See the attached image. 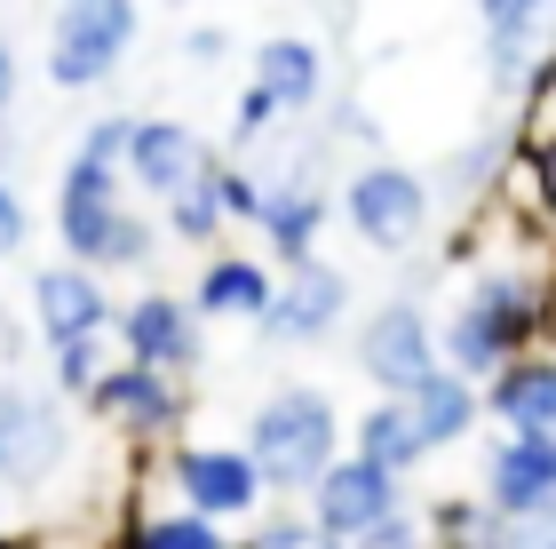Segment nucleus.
Returning <instances> with one entry per match:
<instances>
[{"mask_svg":"<svg viewBox=\"0 0 556 549\" xmlns=\"http://www.w3.org/2000/svg\"><path fill=\"white\" fill-rule=\"evenodd\" d=\"M548 311H556V295L541 287V271L485 263V271L469 279V295L453 303V319L438 327V366L485 390L501 366L525 359V351L548 335Z\"/></svg>","mask_w":556,"mask_h":549,"instance_id":"1","label":"nucleus"},{"mask_svg":"<svg viewBox=\"0 0 556 549\" xmlns=\"http://www.w3.org/2000/svg\"><path fill=\"white\" fill-rule=\"evenodd\" d=\"M342 431L350 414L326 398L318 383H287L270 390L255 414H247V462H255L263 494H278V502H302L326 470L342 462Z\"/></svg>","mask_w":556,"mask_h":549,"instance_id":"2","label":"nucleus"},{"mask_svg":"<svg viewBox=\"0 0 556 549\" xmlns=\"http://www.w3.org/2000/svg\"><path fill=\"white\" fill-rule=\"evenodd\" d=\"M143 33V0H56V16H48V88L64 96H88L104 88L119 64H128V48Z\"/></svg>","mask_w":556,"mask_h":549,"instance_id":"3","label":"nucleus"},{"mask_svg":"<svg viewBox=\"0 0 556 549\" xmlns=\"http://www.w3.org/2000/svg\"><path fill=\"white\" fill-rule=\"evenodd\" d=\"M334 208L366 255H414L429 239V184L406 160H358L334 184Z\"/></svg>","mask_w":556,"mask_h":549,"instance_id":"4","label":"nucleus"},{"mask_svg":"<svg viewBox=\"0 0 556 549\" xmlns=\"http://www.w3.org/2000/svg\"><path fill=\"white\" fill-rule=\"evenodd\" d=\"M326 136L294 144L287 167L263 176V208H255V232H263V263L270 271H294L318 255V232H326V208H334V184H326Z\"/></svg>","mask_w":556,"mask_h":549,"instance_id":"5","label":"nucleus"},{"mask_svg":"<svg viewBox=\"0 0 556 549\" xmlns=\"http://www.w3.org/2000/svg\"><path fill=\"white\" fill-rule=\"evenodd\" d=\"M72 454V414L40 383H0V494H40Z\"/></svg>","mask_w":556,"mask_h":549,"instance_id":"6","label":"nucleus"},{"mask_svg":"<svg viewBox=\"0 0 556 549\" xmlns=\"http://www.w3.org/2000/svg\"><path fill=\"white\" fill-rule=\"evenodd\" d=\"M160 478L175 494V510H199V517H215V526H255L263 502H270L255 462H247V446H191V438H175Z\"/></svg>","mask_w":556,"mask_h":549,"instance_id":"7","label":"nucleus"},{"mask_svg":"<svg viewBox=\"0 0 556 549\" xmlns=\"http://www.w3.org/2000/svg\"><path fill=\"white\" fill-rule=\"evenodd\" d=\"M350 359L374 383V398H414L429 374H438V327L414 295H390V303L366 311V327L350 335Z\"/></svg>","mask_w":556,"mask_h":549,"instance_id":"8","label":"nucleus"},{"mask_svg":"<svg viewBox=\"0 0 556 549\" xmlns=\"http://www.w3.org/2000/svg\"><path fill=\"white\" fill-rule=\"evenodd\" d=\"M112 335H119V359H128V366L175 374V383H191V374L207 366V319H199L191 295H175V287L128 295L119 319H112Z\"/></svg>","mask_w":556,"mask_h":549,"instance_id":"9","label":"nucleus"},{"mask_svg":"<svg viewBox=\"0 0 556 549\" xmlns=\"http://www.w3.org/2000/svg\"><path fill=\"white\" fill-rule=\"evenodd\" d=\"M80 407L104 422L112 438H128V446H175L184 422H191L184 383H175V374H151V366H128V359H112L104 374H96V390L80 398Z\"/></svg>","mask_w":556,"mask_h":549,"instance_id":"10","label":"nucleus"},{"mask_svg":"<svg viewBox=\"0 0 556 549\" xmlns=\"http://www.w3.org/2000/svg\"><path fill=\"white\" fill-rule=\"evenodd\" d=\"M397 510H406V478H390V470H374L358 454H342L311 494H302V517L318 526L326 549L358 541L366 526H382V517H397Z\"/></svg>","mask_w":556,"mask_h":549,"instance_id":"11","label":"nucleus"},{"mask_svg":"<svg viewBox=\"0 0 556 549\" xmlns=\"http://www.w3.org/2000/svg\"><path fill=\"white\" fill-rule=\"evenodd\" d=\"M24 319H33V342H80V335H112V279L104 271H88V263H48L33 271V287H24Z\"/></svg>","mask_w":556,"mask_h":549,"instance_id":"12","label":"nucleus"},{"mask_svg":"<svg viewBox=\"0 0 556 549\" xmlns=\"http://www.w3.org/2000/svg\"><path fill=\"white\" fill-rule=\"evenodd\" d=\"M342 311H350V279L326 255L311 263H294V271H278V295H270V311H263V342L270 351H302V342H318V335H334L342 327Z\"/></svg>","mask_w":556,"mask_h":549,"instance_id":"13","label":"nucleus"},{"mask_svg":"<svg viewBox=\"0 0 556 549\" xmlns=\"http://www.w3.org/2000/svg\"><path fill=\"white\" fill-rule=\"evenodd\" d=\"M477 502L501 517H556V438H517L501 431L477 470Z\"/></svg>","mask_w":556,"mask_h":549,"instance_id":"14","label":"nucleus"},{"mask_svg":"<svg viewBox=\"0 0 556 549\" xmlns=\"http://www.w3.org/2000/svg\"><path fill=\"white\" fill-rule=\"evenodd\" d=\"M199 167H207V144H199L191 120L136 112V128H128V160H119V184L143 191L151 208H160V199H167V191H184Z\"/></svg>","mask_w":556,"mask_h":549,"instance_id":"15","label":"nucleus"},{"mask_svg":"<svg viewBox=\"0 0 556 549\" xmlns=\"http://www.w3.org/2000/svg\"><path fill=\"white\" fill-rule=\"evenodd\" d=\"M119 208H128V184H119L112 167L64 160V176H56V247H64V263H88L96 271Z\"/></svg>","mask_w":556,"mask_h":549,"instance_id":"16","label":"nucleus"},{"mask_svg":"<svg viewBox=\"0 0 556 549\" xmlns=\"http://www.w3.org/2000/svg\"><path fill=\"white\" fill-rule=\"evenodd\" d=\"M270 295H278V271L263 255H247V247H215V255L199 263V279H191V311L207 319V327H263Z\"/></svg>","mask_w":556,"mask_h":549,"instance_id":"17","label":"nucleus"},{"mask_svg":"<svg viewBox=\"0 0 556 549\" xmlns=\"http://www.w3.org/2000/svg\"><path fill=\"white\" fill-rule=\"evenodd\" d=\"M247 88H263L278 120H311L326 104V48L311 33H270V40H255V72H247Z\"/></svg>","mask_w":556,"mask_h":549,"instance_id":"18","label":"nucleus"},{"mask_svg":"<svg viewBox=\"0 0 556 549\" xmlns=\"http://www.w3.org/2000/svg\"><path fill=\"white\" fill-rule=\"evenodd\" d=\"M477 398H485V414L501 422V431H517V438H556V359H548V351L509 359Z\"/></svg>","mask_w":556,"mask_h":549,"instance_id":"19","label":"nucleus"},{"mask_svg":"<svg viewBox=\"0 0 556 549\" xmlns=\"http://www.w3.org/2000/svg\"><path fill=\"white\" fill-rule=\"evenodd\" d=\"M342 454H358V462H374V470H390V478H414V470L429 462V454H421L414 414H406V398H374L366 414H350Z\"/></svg>","mask_w":556,"mask_h":549,"instance_id":"20","label":"nucleus"},{"mask_svg":"<svg viewBox=\"0 0 556 549\" xmlns=\"http://www.w3.org/2000/svg\"><path fill=\"white\" fill-rule=\"evenodd\" d=\"M414 431H421V454H445V446H462L477 431V414H485V398H477V383H462V374H429V383L406 398Z\"/></svg>","mask_w":556,"mask_h":549,"instance_id":"21","label":"nucleus"},{"mask_svg":"<svg viewBox=\"0 0 556 549\" xmlns=\"http://www.w3.org/2000/svg\"><path fill=\"white\" fill-rule=\"evenodd\" d=\"M207 160H215V152H207ZM151 223H160V239H175V247H199V255H215V247H223V232H231V223H223V208H215L207 167H199V176H191L184 191H167Z\"/></svg>","mask_w":556,"mask_h":549,"instance_id":"22","label":"nucleus"},{"mask_svg":"<svg viewBox=\"0 0 556 549\" xmlns=\"http://www.w3.org/2000/svg\"><path fill=\"white\" fill-rule=\"evenodd\" d=\"M119 549H231V526H215V517H199V510H151L128 526V541Z\"/></svg>","mask_w":556,"mask_h":549,"instance_id":"23","label":"nucleus"},{"mask_svg":"<svg viewBox=\"0 0 556 549\" xmlns=\"http://www.w3.org/2000/svg\"><path fill=\"white\" fill-rule=\"evenodd\" d=\"M501 176H509V136H501V128H485V136H469L462 152L445 160V176H438V184H445L453 199H485Z\"/></svg>","mask_w":556,"mask_h":549,"instance_id":"24","label":"nucleus"},{"mask_svg":"<svg viewBox=\"0 0 556 549\" xmlns=\"http://www.w3.org/2000/svg\"><path fill=\"white\" fill-rule=\"evenodd\" d=\"M112 366V335H80V342H56L48 351V390L64 398V407H80V398L96 390V374Z\"/></svg>","mask_w":556,"mask_h":549,"instance_id":"25","label":"nucleus"},{"mask_svg":"<svg viewBox=\"0 0 556 549\" xmlns=\"http://www.w3.org/2000/svg\"><path fill=\"white\" fill-rule=\"evenodd\" d=\"M151 263H160V223L128 199V208L112 215V239H104V255H96V271L112 279V271H151Z\"/></svg>","mask_w":556,"mask_h":549,"instance_id":"26","label":"nucleus"},{"mask_svg":"<svg viewBox=\"0 0 556 549\" xmlns=\"http://www.w3.org/2000/svg\"><path fill=\"white\" fill-rule=\"evenodd\" d=\"M207 184H215V208H223V223H255V208H263V176L255 167H239V160H207Z\"/></svg>","mask_w":556,"mask_h":549,"instance_id":"27","label":"nucleus"},{"mask_svg":"<svg viewBox=\"0 0 556 549\" xmlns=\"http://www.w3.org/2000/svg\"><path fill=\"white\" fill-rule=\"evenodd\" d=\"M128 128H136V112H96L80 128V144H72V160L112 167V176H119V160H128Z\"/></svg>","mask_w":556,"mask_h":549,"instance_id":"28","label":"nucleus"},{"mask_svg":"<svg viewBox=\"0 0 556 549\" xmlns=\"http://www.w3.org/2000/svg\"><path fill=\"white\" fill-rule=\"evenodd\" d=\"M247 541H255V549H326V541H318V526L302 517V502H278V510H263Z\"/></svg>","mask_w":556,"mask_h":549,"instance_id":"29","label":"nucleus"},{"mask_svg":"<svg viewBox=\"0 0 556 549\" xmlns=\"http://www.w3.org/2000/svg\"><path fill=\"white\" fill-rule=\"evenodd\" d=\"M24 239H33V199H24L9 176H0V263L24 255Z\"/></svg>","mask_w":556,"mask_h":549,"instance_id":"30","label":"nucleus"},{"mask_svg":"<svg viewBox=\"0 0 556 549\" xmlns=\"http://www.w3.org/2000/svg\"><path fill=\"white\" fill-rule=\"evenodd\" d=\"M342 549H429V534H421V517H414V510H397V517L366 526L358 541H342Z\"/></svg>","mask_w":556,"mask_h":549,"instance_id":"31","label":"nucleus"},{"mask_svg":"<svg viewBox=\"0 0 556 549\" xmlns=\"http://www.w3.org/2000/svg\"><path fill=\"white\" fill-rule=\"evenodd\" d=\"M270 128H278L270 96H263V88H239V104H231V144H263Z\"/></svg>","mask_w":556,"mask_h":549,"instance_id":"32","label":"nucleus"},{"mask_svg":"<svg viewBox=\"0 0 556 549\" xmlns=\"http://www.w3.org/2000/svg\"><path fill=\"white\" fill-rule=\"evenodd\" d=\"M184 64H223L231 57V24H215V16H199V24H184Z\"/></svg>","mask_w":556,"mask_h":549,"instance_id":"33","label":"nucleus"},{"mask_svg":"<svg viewBox=\"0 0 556 549\" xmlns=\"http://www.w3.org/2000/svg\"><path fill=\"white\" fill-rule=\"evenodd\" d=\"M525 167H533V184H541L548 215H556V128H541V136H533V160H525Z\"/></svg>","mask_w":556,"mask_h":549,"instance_id":"34","label":"nucleus"},{"mask_svg":"<svg viewBox=\"0 0 556 549\" xmlns=\"http://www.w3.org/2000/svg\"><path fill=\"white\" fill-rule=\"evenodd\" d=\"M24 351H33V319H16V311H0V366H16Z\"/></svg>","mask_w":556,"mask_h":549,"instance_id":"35","label":"nucleus"},{"mask_svg":"<svg viewBox=\"0 0 556 549\" xmlns=\"http://www.w3.org/2000/svg\"><path fill=\"white\" fill-rule=\"evenodd\" d=\"M16 88H24V64H16V48L0 40V128H9V112H16Z\"/></svg>","mask_w":556,"mask_h":549,"instance_id":"36","label":"nucleus"},{"mask_svg":"<svg viewBox=\"0 0 556 549\" xmlns=\"http://www.w3.org/2000/svg\"><path fill=\"white\" fill-rule=\"evenodd\" d=\"M469 9H477V16H485V24H501V16H509V9H517V0H469Z\"/></svg>","mask_w":556,"mask_h":549,"instance_id":"37","label":"nucleus"},{"mask_svg":"<svg viewBox=\"0 0 556 549\" xmlns=\"http://www.w3.org/2000/svg\"><path fill=\"white\" fill-rule=\"evenodd\" d=\"M9 160H16V144H9V128H0V176H9Z\"/></svg>","mask_w":556,"mask_h":549,"instance_id":"38","label":"nucleus"},{"mask_svg":"<svg viewBox=\"0 0 556 549\" xmlns=\"http://www.w3.org/2000/svg\"><path fill=\"white\" fill-rule=\"evenodd\" d=\"M231 549H255V541H231Z\"/></svg>","mask_w":556,"mask_h":549,"instance_id":"39","label":"nucleus"}]
</instances>
